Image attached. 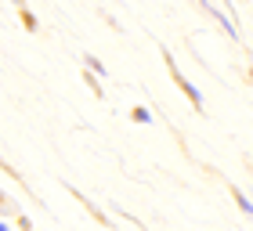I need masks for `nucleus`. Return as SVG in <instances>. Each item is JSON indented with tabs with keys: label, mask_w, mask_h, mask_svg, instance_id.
Instances as JSON below:
<instances>
[{
	"label": "nucleus",
	"mask_w": 253,
	"mask_h": 231,
	"mask_svg": "<svg viewBox=\"0 0 253 231\" xmlns=\"http://www.w3.org/2000/svg\"><path fill=\"white\" fill-rule=\"evenodd\" d=\"M206 11H210V15H213V18H217V22H221V26L228 29V37H239V33H235V26H232V18H228L224 11H217L213 4H206Z\"/></svg>",
	"instance_id": "obj_3"
},
{
	"label": "nucleus",
	"mask_w": 253,
	"mask_h": 231,
	"mask_svg": "<svg viewBox=\"0 0 253 231\" xmlns=\"http://www.w3.org/2000/svg\"><path fill=\"white\" fill-rule=\"evenodd\" d=\"M0 231H11V228H7V221H0Z\"/></svg>",
	"instance_id": "obj_8"
},
{
	"label": "nucleus",
	"mask_w": 253,
	"mask_h": 231,
	"mask_svg": "<svg viewBox=\"0 0 253 231\" xmlns=\"http://www.w3.org/2000/svg\"><path fill=\"white\" fill-rule=\"evenodd\" d=\"M163 58H167V65H170V76H174V79H177V87L185 90V98H188L192 105H195V109L203 112V94H199V90H195V83H188V79L181 76V69L174 65V58H170V51H167V47H163Z\"/></svg>",
	"instance_id": "obj_1"
},
{
	"label": "nucleus",
	"mask_w": 253,
	"mask_h": 231,
	"mask_svg": "<svg viewBox=\"0 0 253 231\" xmlns=\"http://www.w3.org/2000/svg\"><path fill=\"white\" fill-rule=\"evenodd\" d=\"M235 199H239V210H243V213H250V199H246V195H243V192H239V195H235Z\"/></svg>",
	"instance_id": "obj_7"
},
{
	"label": "nucleus",
	"mask_w": 253,
	"mask_h": 231,
	"mask_svg": "<svg viewBox=\"0 0 253 231\" xmlns=\"http://www.w3.org/2000/svg\"><path fill=\"white\" fill-rule=\"evenodd\" d=\"M0 163H4V159H0Z\"/></svg>",
	"instance_id": "obj_9"
},
{
	"label": "nucleus",
	"mask_w": 253,
	"mask_h": 231,
	"mask_svg": "<svg viewBox=\"0 0 253 231\" xmlns=\"http://www.w3.org/2000/svg\"><path fill=\"white\" fill-rule=\"evenodd\" d=\"M18 18H22V26H26V29H37V15H33V11L22 7V11H18Z\"/></svg>",
	"instance_id": "obj_6"
},
{
	"label": "nucleus",
	"mask_w": 253,
	"mask_h": 231,
	"mask_svg": "<svg viewBox=\"0 0 253 231\" xmlns=\"http://www.w3.org/2000/svg\"><path fill=\"white\" fill-rule=\"evenodd\" d=\"M84 79H87V87L94 90V98H105V90H101V83H98V76H90V73H84Z\"/></svg>",
	"instance_id": "obj_5"
},
{
	"label": "nucleus",
	"mask_w": 253,
	"mask_h": 231,
	"mask_svg": "<svg viewBox=\"0 0 253 231\" xmlns=\"http://www.w3.org/2000/svg\"><path fill=\"white\" fill-rule=\"evenodd\" d=\"M84 69H87L90 76H109L105 62H101V58H94V54H84Z\"/></svg>",
	"instance_id": "obj_2"
},
{
	"label": "nucleus",
	"mask_w": 253,
	"mask_h": 231,
	"mask_svg": "<svg viewBox=\"0 0 253 231\" xmlns=\"http://www.w3.org/2000/svg\"><path fill=\"white\" fill-rule=\"evenodd\" d=\"M130 119L134 123H152V109H148V105H134L130 109Z\"/></svg>",
	"instance_id": "obj_4"
}]
</instances>
